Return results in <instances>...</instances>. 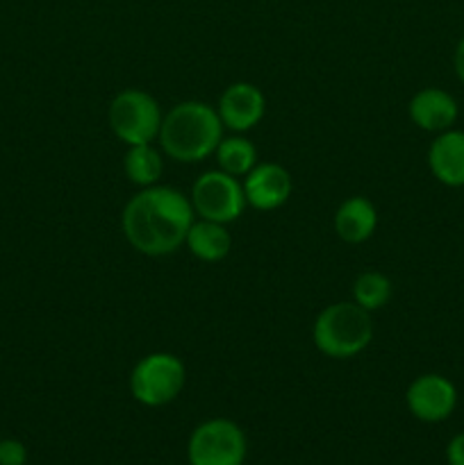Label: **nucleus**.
I'll return each mask as SVG.
<instances>
[{"mask_svg":"<svg viewBox=\"0 0 464 465\" xmlns=\"http://www.w3.org/2000/svg\"><path fill=\"white\" fill-rule=\"evenodd\" d=\"M196 212L189 195L173 186L153 184L127 200L121 225L127 243L146 257H166L185 245Z\"/></svg>","mask_w":464,"mask_h":465,"instance_id":"obj_1","label":"nucleus"},{"mask_svg":"<svg viewBox=\"0 0 464 465\" xmlns=\"http://www.w3.org/2000/svg\"><path fill=\"white\" fill-rule=\"evenodd\" d=\"M223 130L226 127L212 104L187 100L164 114L157 139L166 157L180 163H196L217 153Z\"/></svg>","mask_w":464,"mask_h":465,"instance_id":"obj_2","label":"nucleus"},{"mask_svg":"<svg viewBox=\"0 0 464 465\" xmlns=\"http://www.w3.org/2000/svg\"><path fill=\"white\" fill-rule=\"evenodd\" d=\"M312 341L318 352L330 359L358 357L373 341L371 312L353 300L328 304L314 321Z\"/></svg>","mask_w":464,"mask_h":465,"instance_id":"obj_3","label":"nucleus"},{"mask_svg":"<svg viewBox=\"0 0 464 465\" xmlns=\"http://www.w3.org/2000/svg\"><path fill=\"white\" fill-rule=\"evenodd\" d=\"M187 368L171 352H150L135 363L130 372V393L144 407H164L182 393Z\"/></svg>","mask_w":464,"mask_h":465,"instance_id":"obj_4","label":"nucleus"},{"mask_svg":"<svg viewBox=\"0 0 464 465\" xmlns=\"http://www.w3.org/2000/svg\"><path fill=\"white\" fill-rule=\"evenodd\" d=\"M162 109L157 100L141 89H123L114 95L107 109V121L114 136L126 145L155 143L162 127Z\"/></svg>","mask_w":464,"mask_h":465,"instance_id":"obj_5","label":"nucleus"},{"mask_svg":"<svg viewBox=\"0 0 464 465\" xmlns=\"http://www.w3.org/2000/svg\"><path fill=\"white\" fill-rule=\"evenodd\" d=\"M246 452L248 440L244 430L227 418L200 422L187 443L189 465H244Z\"/></svg>","mask_w":464,"mask_h":465,"instance_id":"obj_6","label":"nucleus"},{"mask_svg":"<svg viewBox=\"0 0 464 465\" xmlns=\"http://www.w3.org/2000/svg\"><path fill=\"white\" fill-rule=\"evenodd\" d=\"M189 200L196 218L223 223V225L237 221L248 207L241 182L223 173L221 168L203 173L191 186Z\"/></svg>","mask_w":464,"mask_h":465,"instance_id":"obj_7","label":"nucleus"},{"mask_svg":"<svg viewBox=\"0 0 464 465\" xmlns=\"http://www.w3.org/2000/svg\"><path fill=\"white\" fill-rule=\"evenodd\" d=\"M408 411L421 422H441L450 418L458 404V391L450 380L437 372L419 375L405 391Z\"/></svg>","mask_w":464,"mask_h":465,"instance_id":"obj_8","label":"nucleus"},{"mask_svg":"<svg viewBox=\"0 0 464 465\" xmlns=\"http://www.w3.org/2000/svg\"><path fill=\"white\" fill-rule=\"evenodd\" d=\"M267 112V98L262 89L250 82H235L221 94L217 104V114L223 127L237 134L253 130Z\"/></svg>","mask_w":464,"mask_h":465,"instance_id":"obj_9","label":"nucleus"},{"mask_svg":"<svg viewBox=\"0 0 464 465\" xmlns=\"http://www.w3.org/2000/svg\"><path fill=\"white\" fill-rule=\"evenodd\" d=\"M244 186L246 203L257 212H273L280 209L282 204L289 200L291 189V175L285 166L276 162L257 163L248 175L241 182Z\"/></svg>","mask_w":464,"mask_h":465,"instance_id":"obj_10","label":"nucleus"},{"mask_svg":"<svg viewBox=\"0 0 464 465\" xmlns=\"http://www.w3.org/2000/svg\"><path fill=\"white\" fill-rule=\"evenodd\" d=\"M409 121L423 132H439L450 130L458 121V103H455L453 95L444 89H437V86H428L421 89L419 94H414V98L408 104Z\"/></svg>","mask_w":464,"mask_h":465,"instance_id":"obj_11","label":"nucleus"},{"mask_svg":"<svg viewBox=\"0 0 464 465\" xmlns=\"http://www.w3.org/2000/svg\"><path fill=\"white\" fill-rule=\"evenodd\" d=\"M428 166L441 184L464 186V132L453 127L439 132L428 150Z\"/></svg>","mask_w":464,"mask_h":465,"instance_id":"obj_12","label":"nucleus"},{"mask_svg":"<svg viewBox=\"0 0 464 465\" xmlns=\"http://www.w3.org/2000/svg\"><path fill=\"white\" fill-rule=\"evenodd\" d=\"M378 209L364 195L344 200L335 212V232L344 243L359 245L376 234Z\"/></svg>","mask_w":464,"mask_h":465,"instance_id":"obj_13","label":"nucleus"},{"mask_svg":"<svg viewBox=\"0 0 464 465\" xmlns=\"http://www.w3.org/2000/svg\"><path fill=\"white\" fill-rule=\"evenodd\" d=\"M185 245L196 259L207 263H217L226 259L232 250V234L223 223L196 218L194 225L187 232Z\"/></svg>","mask_w":464,"mask_h":465,"instance_id":"obj_14","label":"nucleus"},{"mask_svg":"<svg viewBox=\"0 0 464 465\" xmlns=\"http://www.w3.org/2000/svg\"><path fill=\"white\" fill-rule=\"evenodd\" d=\"M123 168H126V175L130 177L132 184L141 186V189L153 186L157 184V180L162 177L164 171L162 153H159L153 143L127 145Z\"/></svg>","mask_w":464,"mask_h":465,"instance_id":"obj_15","label":"nucleus"},{"mask_svg":"<svg viewBox=\"0 0 464 465\" xmlns=\"http://www.w3.org/2000/svg\"><path fill=\"white\" fill-rule=\"evenodd\" d=\"M214 157H217L218 168L232 177H246L257 166V150L241 134L223 136Z\"/></svg>","mask_w":464,"mask_h":465,"instance_id":"obj_16","label":"nucleus"},{"mask_svg":"<svg viewBox=\"0 0 464 465\" xmlns=\"http://www.w3.org/2000/svg\"><path fill=\"white\" fill-rule=\"evenodd\" d=\"M391 300L389 277L378 271H367L353 282V302L367 312H378Z\"/></svg>","mask_w":464,"mask_h":465,"instance_id":"obj_17","label":"nucleus"},{"mask_svg":"<svg viewBox=\"0 0 464 465\" xmlns=\"http://www.w3.org/2000/svg\"><path fill=\"white\" fill-rule=\"evenodd\" d=\"M27 448L16 439H0V465H25Z\"/></svg>","mask_w":464,"mask_h":465,"instance_id":"obj_18","label":"nucleus"},{"mask_svg":"<svg viewBox=\"0 0 464 465\" xmlns=\"http://www.w3.org/2000/svg\"><path fill=\"white\" fill-rule=\"evenodd\" d=\"M446 461L449 465H464V434L450 439L449 448H446Z\"/></svg>","mask_w":464,"mask_h":465,"instance_id":"obj_19","label":"nucleus"},{"mask_svg":"<svg viewBox=\"0 0 464 465\" xmlns=\"http://www.w3.org/2000/svg\"><path fill=\"white\" fill-rule=\"evenodd\" d=\"M453 66H455V73H458L459 80L464 82V36L459 39L458 48H455V54H453Z\"/></svg>","mask_w":464,"mask_h":465,"instance_id":"obj_20","label":"nucleus"},{"mask_svg":"<svg viewBox=\"0 0 464 465\" xmlns=\"http://www.w3.org/2000/svg\"><path fill=\"white\" fill-rule=\"evenodd\" d=\"M244 465H246V463H244Z\"/></svg>","mask_w":464,"mask_h":465,"instance_id":"obj_21","label":"nucleus"}]
</instances>
